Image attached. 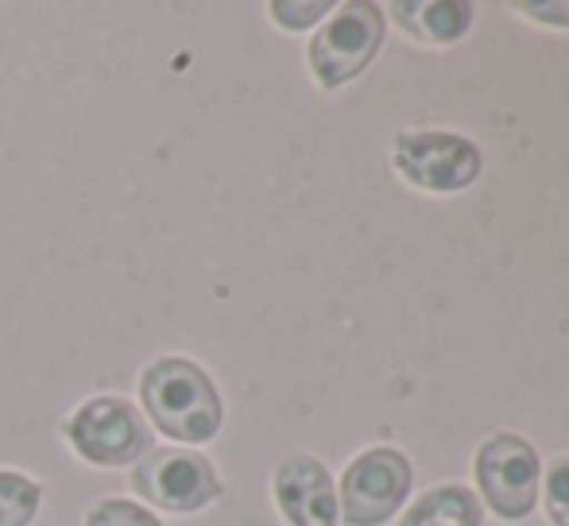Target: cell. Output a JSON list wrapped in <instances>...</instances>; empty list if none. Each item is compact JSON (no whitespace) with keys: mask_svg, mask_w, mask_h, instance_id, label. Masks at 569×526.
I'll list each match as a JSON object with an SVG mask.
<instances>
[{"mask_svg":"<svg viewBox=\"0 0 569 526\" xmlns=\"http://www.w3.org/2000/svg\"><path fill=\"white\" fill-rule=\"evenodd\" d=\"M383 31H388V20H383L380 4H372V0L338 4L307 47L315 78L326 90H338L357 74H365L372 67L376 51L383 47Z\"/></svg>","mask_w":569,"mask_h":526,"instance_id":"cell-2","label":"cell"},{"mask_svg":"<svg viewBox=\"0 0 569 526\" xmlns=\"http://www.w3.org/2000/svg\"><path fill=\"white\" fill-rule=\"evenodd\" d=\"M523 12H531V16H542V23H562V28H569V4H519Z\"/></svg>","mask_w":569,"mask_h":526,"instance_id":"cell-15","label":"cell"},{"mask_svg":"<svg viewBox=\"0 0 569 526\" xmlns=\"http://www.w3.org/2000/svg\"><path fill=\"white\" fill-rule=\"evenodd\" d=\"M39 484L23 473H0V526H28L39 512Z\"/></svg>","mask_w":569,"mask_h":526,"instance_id":"cell-11","label":"cell"},{"mask_svg":"<svg viewBox=\"0 0 569 526\" xmlns=\"http://www.w3.org/2000/svg\"><path fill=\"white\" fill-rule=\"evenodd\" d=\"M547 515L555 526H569V457L547 468Z\"/></svg>","mask_w":569,"mask_h":526,"instance_id":"cell-13","label":"cell"},{"mask_svg":"<svg viewBox=\"0 0 569 526\" xmlns=\"http://www.w3.org/2000/svg\"><path fill=\"white\" fill-rule=\"evenodd\" d=\"M271 488H276L279 512L291 526H338L341 512L333 476L310 453H295V457L279 461Z\"/></svg>","mask_w":569,"mask_h":526,"instance_id":"cell-8","label":"cell"},{"mask_svg":"<svg viewBox=\"0 0 569 526\" xmlns=\"http://www.w3.org/2000/svg\"><path fill=\"white\" fill-rule=\"evenodd\" d=\"M391 163L411 186L427 194H457L469 190L485 171V155L469 135L457 132H399Z\"/></svg>","mask_w":569,"mask_h":526,"instance_id":"cell-4","label":"cell"},{"mask_svg":"<svg viewBox=\"0 0 569 526\" xmlns=\"http://www.w3.org/2000/svg\"><path fill=\"white\" fill-rule=\"evenodd\" d=\"M391 20L415 36L419 43H453L469 31L472 23V8L465 0H396L391 4Z\"/></svg>","mask_w":569,"mask_h":526,"instance_id":"cell-9","label":"cell"},{"mask_svg":"<svg viewBox=\"0 0 569 526\" xmlns=\"http://www.w3.org/2000/svg\"><path fill=\"white\" fill-rule=\"evenodd\" d=\"M399 526H480V499L461 484H442L415 499Z\"/></svg>","mask_w":569,"mask_h":526,"instance_id":"cell-10","label":"cell"},{"mask_svg":"<svg viewBox=\"0 0 569 526\" xmlns=\"http://www.w3.org/2000/svg\"><path fill=\"white\" fill-rule=\"evenodd\" d=\"M477 484L492 515L519 523L535 512L542 484V461L519 434H492L477 449Z\"/></svg>","mask_w":569,"mask_h":526,"instance_id":"cell-6","label":"cell"},{"mask_svg":"<svg viewBox=\"0 0 569 526\" xmlns=\"http://www.w3.org/2000/svg\"><path fill=\"white\" fill-rule=\"evenodd\" d=\"M140 403L171 442L206 445L221 434L226 406L213 380L187 356H163L140 376Z\"/></svg>","mask_w":569,"mask_h":526,"instance_id":"cell-1","label":"cell"},{"mask_svg":"<svg viewBox=\"0 0 569 526\" xmlns=\"http://www.w3.org/2000/svg\"><path fill=\"white\" fill-rule=\"evenodd\" d=\"M62 429H67V442L74 445L78 457L101 468L132 465L151 449V429L143 414L117 395H98L82 403Z\"/></svg>","mask_w":569,"mask_h":526,"instance_id":"cell-3","label":"cell"},{"mask_svg":"<svg viewBox=\"0 0 569 526\" xmlns=\"http://www.w3.org/2000/svg\"><path fill=\"white\" fill-rule=\"evenodd\" d=\"M330 12H333L330 0H315V4H287V0H279V4H271V16H276L283 28H310V23Z\"/></svg>","mask_w":569,"mask_h":526,"instance_id":"cell-14","label":"cell"},{"mask_svg":"<svg viewBox=\"0 0 569 526\" xmlns=\"http://www.w3.org/2000/svg\"><path fill=\"white\" fill-rule=\"evenodd\" d=\"M86 526H163L159 515H151L148 507L132 504V499H98L86 515Z\"/></svg>","mask_w":569,"mask_h":526,"instance_id":"cell-12","label":"cell"},{"mask_svg":"<svg viewBox=\"0 0 569 526\" xmlns=\"http://www.w3.org/2000/svg\"><path fill=\"white\" fill-rule=\"evenodd\" d=\"M132 488L171 515H194L221 496L218 468L190 449H148L132 468Z\"/></svg>","mask_w":569,"mask_h":526,"instance_id":"cell-5","label":"cell"},{"mask_svg":"<svg viewBox=\"0 0 569 526\" xmlns=\"http://www.w3.org/2000/svg\"><path fill=\"white\" fill-rule=\"evenodd\" d=\"M411 492V461L399 449H368L345 468L338 512L349 526H383Z\"/></svg>","mask_w":569,"mask_h":526,"instance_id":"cell-7","label":"cell"}]
</instances>
